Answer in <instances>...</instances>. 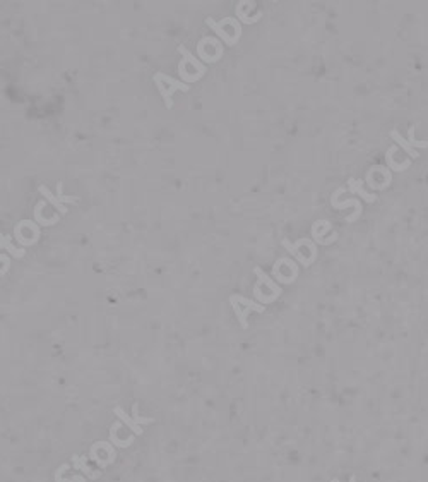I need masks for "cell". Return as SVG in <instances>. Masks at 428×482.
Masks as SVG:
<instances>
[{
  "instance_id": "cell-8",
  "label": "cell",
  "mask_w": 428,
  "mask_h": 482,
  "mask_svg": "<svg viewBox=\"0 0 428 482\" xmlns=\"http://www.w3.org/2000/svg\"><path fill=\"white\" fill-rule=\"evenodd\" d=\"M254 273L257 274V277H259V282H260V283H264V285L267 287L269 290H271V295H269V300H271V302H273V299L276 300L278 297L281 295V288H279V287L276 285V283H274V282L271 280V278H269L267 274H265V273H264L262 269H260L259 266L254 268Z\"/></svg>"
},
{
  "instance_id": "cell-12",
  "label": "cell",
  "mask_w": 428,
  "mask_h": 482,
  "mask_svg": "<svg viewBox=\"0 0 428 482\" xmlns=\"http://www.w3.org/2000/svg\"><path fill=\"white\" fill-rule=\"evenodd\" d=\"M38 191L42 192V194H43L45 197H47L48 201L52 202V204H53V208H57L58 211H60L62 215H65V213H67V208H65V206H64V202H62L60 199H58L57 196H53L52 192H50V189H48L47 186H40V187H38Z\"/></svg>"
},
{
  "instance_id": "cell-6",
  "label": "cell",
  "mask_w": 428,
  "mask_h": 482,
  "mask_svg": "<svg viewBox=\"0 0 428 482\" xmlns=\"http://www.w3.org/2000/svg\"><path fill=\"white\" fill-rule=\"evenodd\" d=\"M88 457L86 455H72V465H74V468H77V470H81V472H84L86 475H88V479H98V477L101 475V472L100 470H93V468H89L88 467Z\"/></svg>"
},
{
  "instance_id": "cell-10",
  "label": "cell",
  "mask_w": 428,
  "mask_h": 482,
  "mask_svg": "<svg viewBox=\"0 0 428 482\" xmlns=\"http://www.w3.org/2000/svg\"><path fill=\"white\" fill-rule=\"evenodd\" d=\"M113 414L120 419L122 422H124V424H127V427H130V429L136 432L137 436H142L144 429H142V427L139 426V424H136V422H134V419H130L127 414H125L124 408H122V407H115V408H113Z\"/></svg>"
},
{
  "instance_id": "cell-14",
  "label": "cell",
  "mask_w": 428,
  "mask_h": 482,
  "mask_svg": "<svg viewBox=\"0 0 428 482\" xmlns=\"http://www.w3.org/2000/svg\"><path fill=\"white\" fill-rule=\"evenodd\" d=\"M206 24H207V26H211V28H213V29L216 31V33H218L219 36H221V38H223L224 42H226L228 45H235V43H237V40H238V38H233V36H229V35L226 33V31L223 29V26L219 24V22H216L214 19H211V17H207V19H206Z\"/></svg>"
},
{
  "instance_id": "cell-15",
  "label": "cell",
  "mask_w": 428,
  "mask_h": 482,
  "mask_svg": "<svg viewBox=\"0 0 428 482\" xmlns=\"http://www.w3.org/2000/svg\"><path fill=\"white\" fill-rule=\"evenodd\" d=\"M178 52H180V53H182V55H183V57H185V60H187V62H190V64H192V67H193V69H197V71H199V74H201V76H202V74H204V72H206V69H204V65H202V64H201V62H199V60H197V58H196V57H193V55H192V53H190V52H188V50H187V48H185V47H182V45H180V47H178Z\"/></svg>"
},
{
  "instance_id": "cell-5",
  "label": "cell",
  "mask_w": 428,
  "mask_h": 482,
  "mask_svg": "<svg viewBox=\"0 0 428 482\" xmlns=\"http://www.w3.org/2000/svg\"><path fill=\"white\" fill-rule=\"evenodd\" d=\"M331 230V223L327 222V220H317L314 225H312V238L315 242H317L319 246H329L332 244L334 240H337V233L334 232L332 233V237L326 238V232Z\"/></svg>"
},
{
  "instance_id": "cell-19",
  "label": "cell",
  "mask_w": 428,
  "mask_h": 482,
  "mask_svg": "<svg viewBox=\"0 0 428 482\" xmlns=\"http://www.w3.org/2000/svg\"><path fill=\"white\" fill-rule=\"evenodd\" d=\"M57 197L60 199L62 202H79V197H75V196H65V194H62V182H58L57 184Z\"/></svg>"
},
{
  "instance_id": "cell-16",
  "label": "cell",
  "mask_w": 428,
  "mask_h": 482,
  "mask_svg": "<svg viewBox=\"0 0 428 482\" xmlns=\"http://www.w3.org/2000/svg\"><path fill=\"white\" fill-rule=\"evenodd\" d=\"M0 247H6L14 258H24V254H26L24 249H17V247H14L11 244V240H9V237H4L2 233H0Z\"/></svg>"
},
{
  "instance_id": "cell-7",
  "label": "cell",
  "mask_w": 428,
  "mask_h": 482,
  "mask_svg": "<svg viewBox=\"0 0 428 482\" xmlns=\"http://www.w3.org/2000/svg\"><path fill=\"white\" fill-rule=\"evenodd\" d=\"M348 189H349L351 194H360V197H363L367 202H375L377 201V194H370V192H367L363 189V180H358V179L351 177L348 180Z\"/></svg>"
},
{
  "instance_id": "cell-9",
  "label": "cell",
  "mask_w": 428,
  "mask_h": 482,
  "mask_svg": "<svg viewBox=\"0 0 428 482\" xmlns=\"http://www.w3.org/2000/svg\"><path fill=\"white\" fill-rule=\"evenodd\" d=\"M389 136H391V139H394V141L398 143L399 146L403 148V150L406 151L409 156H411V158H414V160H416L418 156H420V153H418L416 150H414V148H413L411 144H409L408 141H406V139H403V136H401V132H399L398 129H393V130H391V134H389Z\"/></svg>"
},
{
  "instance_id": "cell-13",
  "label": "cell",
  "mask_w": 428,
  "mask_h": 482,
  "mask_svg": "<svg viewBox=\"0 0 428 482\" xmlns=\"http://www.w3.org/2000/svg\"><path fill=\"white\" fill-rule=\"evenodd\" d=\"M119 427H120V422H115V424L110 427V441L113 444H116L119 448L130 446V444L134 443V436H130V438H127V439H119V438H116V431H119Z\"/></svg>"
},
{
  "instance_id": "cell-18",
  "label": "cell",
  "mask_w": 428,
  "mask_h": 482,
  "mask_svg": "<svg viewBox=\"0 0 428 482\" xmlns=\"http://www.w3.org/2000/svg\"><path fill=\"white\" fill-rule=\"evenodd\" d=\"M414 129H416V125H411L408 130V143L411 144L413 148H428V139L426 141H418V139H414Z\"/></svg>"
},
{
  "instance_id": "cell-20",
  "label": "cell",
  "mask_w": 428,
  "mask_h": 482,
  "mask_svg": "<svg viewBox=\"0 0 428 482\" xmlns=\"http://www.w3.org/2000/svg\"><path fill=\"white\" fill-rule=\"evenodd\" d=\"M0 261L4 263V268L0 269V277H4V274L9 271V268H11V259H9L6 254H0Z\"/></svg>"
},
{
  "instance_id": "cell-21",
  "label": "cell",
  "mask_w": 428,
  "mask_h": 482,
  "mask_svg": "<svg viewBox=\"0 0 428 482\" xmlns=\"http://www.w3.org/2000/svg\"><path fill=\"white\" fill-rule=\"evenodd\" d=\"M55 482H86V479H83V477H79V475L72 477V479H62V475L57 472V474H55Z\"/></svg>"
},
{
  "instance_id": "cell-22",
  "label": "cell",
  "mask_w": 428,
  "mask_h": 482,
  "mask_svg": "<svg viewBox=\"0 0 428 482\" xmlns=\"http://www.w3.org/2000/svg\"><path fill=\"white\" fill-rule=\"evenodd\" d=\"M349 482H357V477H355V475H351V479H349Z\"/></svg>"
},
{
  "instance_id": "cell-3",
  "label": "cell",
  "mask_w": 428,
  "mask_h": 482,
  "mask_svg": "<svg viewBox=\"0 0 428 482\" xmlns=\"http://www.w3.org/2000/svg\"><path fill=\"white\" fill-rule=\"evenodd\" d=\"M274 277L283 283H293L298 277V266L290 259H279L273 268Z\"/></svg>"
},
{
  "instance_id": "cell-4",
  "label": "cell",
  "mask_w": 428,
  "mask_h": 482,
  "mask_svg": "<svg viewBox=\"0 0 428 482\" xmlns=\"http://www.w3.org/2000/svg\"><path fill=\"white\" fill-rule=\"evenodd\" d=\"M344 192V189L339 187L336 192H332V197H331V206L336 210H346L348 206H355V213L348 216L346 218V222L348 223H355L357 220L360 218V215H362V204H360L358 199H346V201H339V196Z\"/></svg>"
},
{
  "instance_id": "cell-1",
  "label": "cell",
  "mask_w": 428,
  "mask_h": 482,
  "mask_svg": "<svg viewBox=\"0 0 428 482\" xmlns=\"http://www.w3.org/2000/svg\"><path fill=\"white\" fill-rule=\"evenodd\" d=\"M229 304H231L233 311H235L238 323H240V326L243 328V330L249 328L247 318H249L250 311H254V313H264L265 311L264 304H257V302H254V300L247 299V297H243V295H229Z\"/></svg>"
},
{
  "instance_id": "cell-2",
  "label": "cell",
  "mask_w": 428,
  "mask_h": 482,
  "mask_svg": "<svg viewBox=\"0 0 428 482\" xmlns=\"http://www.w3.org/2000/svg\"><path fill=\"white\" fill-rule=\"evenodd\" d=\"M154 76H156V78H152V81H154L158 91H160L161 96H163L165 107H166V108H171V107H173V101H171V94H173V91H177V89H182V91H188V89H190V86H188V84H183L182 81H177V79L170 78V76L163 74V72H156Z\"/></svg>"
},
{
  "instance_id": "cell-23",
  "label": "cell",
  "mask_w": 428,
  "mask_h": 482,
  "mask_svg": "<svg viewBox=\"0 0 428 482\" xmlns=\"http://www.w3.org/2000/svg\"><path fill=\"white\" fill-rule=\"evenodd\" d=\"M331 482H341L339 479H331Z\"/></svg>"
},
{
  "instance_id": "cell-11",
  "label": "cell",
  "mask_w": 428,
  "mask_h": 482,
  "mask_svg": "<svg viewBox=\"0 0 428 482\" xmlns=\"http://www.w3.org/2000/svg\"><path fill=\"white\" fill-rule=\"evenodd\" d=\"M394 153H396V146H391L389 150H387V153H385L387 166H389V168H393V170H396V172H403V170L409 168L411 161L406 160V161H403V163H396V161H394Z\"/></svg>"
},
{
  "instance_id": "cell-17",
  "label": "cell",
  "mask_w": 428,
  "mask_h": 482,
  "mask_svg": "<svg viewBox=\"0 0 428 482\" xmlns=\"http://www.w3.org/2000/svg\"><path fill=\"white\" fill-rule=\"evenodd\" d=\"M132 412H134V422L136 424H139V426H144V424H151L154 419L152 417H142L141 414H139V403H134V407H132Z\"/></svg>"
}]
</instances>
